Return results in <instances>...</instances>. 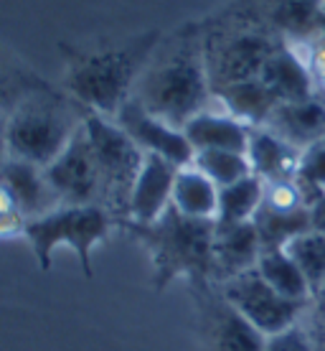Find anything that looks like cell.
Here are the masks:
<instances>
[{
	"label": "cell",
	"mask_w": 325,
	"mask_h": 351,
	"mask_svg": "<svg viewBox=\"0 0 325 351\" xmlns=\"http://www.w3.org/2000/svg\"><path fill=\"white\" fill-rule=\"evenodd\" d=\"M221 189L196 166H185L178 171L173 186V206L191 219H216L219 214Z\"/></svg>",
	"instance_id": "cell-21"
},
{
	"label": "cell",
	"mask_w": 325,
	"mask_h": 351,
	"mask_svg": "<svg viewBox=\"0 0 325 351\" xmlns=\"http://www.w3.org/2000/svg\"><path fill=\"white\" fill-rule=\"evenodd\" d=\"M229 8L292 46L325 34V0H234Z\"/></svg>",
	"instance_id": "cell-9"
},
{
	"label": "cell",
	"mask_w": 325,
	"mask_h": 351,
	"mask_svg": "<svg viewBox=\"0 0 325 351\" xmlns=\"http://www.w3.org/2000/svg\"><path fill=\"white\" fill-rule=\"evenodd\" d=\"M185 138L191 141L194 150H239L246 153L252 128L237 120L226 110H203L183 125Z\"/></svg>",
	"instance_id": "cell-17"
},
{
	"label": "cell",
	"mask_w": 325,
	"mask_h": 351,
	"mask_svg": "<svg viewBox=\"0 0 325 351\" xmlns=\"http://www.w3.org/2000/svg\"><path fill=\"white\" fill-rule=\"evenodd\" d=\"M246 158L252 163V173L259 176L267 184V181L295 178L300 171L302 150H298L287 141H282L280 135H274L267 128H252Z\"/></svg>",
	"instance_id": "cell-19"
},
{
	"label": "cell",
	"mask_w": 325,
	"mask_h": 351,
	"mask_svg": "<svg viewBox=\"0 0 325 351\" xmlns=\"http://www.w3.org/2000/svg\"><path fill=\"white\" fill-rule=\"evenodd\" d=\"M257 270L264 280L270 282L277 293L287 295L292 300H313V288H310L305 272L300 270L298 263L287 255V250H264Z\"/></svg>",
	"instance_id": "cell-22"
},
{
	"label": "cell",
	"mask_w": 325,
	"mask_h": 351,
	"mask_svg": "<svg viewBox=\"0 0 325 351\" xmlns=\"http://www.w3.org/2000/svg\"><path fill=\"white\" fill-rule=\"evenodd\" d=\"M178 171H181V166H176L173 160L145 153L142 171L138 176L135 189H132L127 219L140 221V224L160 219L168 211V206L173 204V186H176Z\"/></svg>",
	"instance_id": "cell-14"
},
{
	"label": "cell",
	"mask_w": 325,
	"mask_h": 351,
	"mask_svg": "<svg viewBox=\"0 0 325 351\" xmlns=\"http://www.w3.org/2000/svg\"><path fill=\"white\" fill-rule=\"evenodd\" d=\"M264 351H315V343H313V336L302 321L298 326H290L287 331L267 336Z\"/></svg>",
	"instance_id": "cell-28"
},
{
	"label": "cell",
	"mask_w": 325,
	"mask_h": 351,
	"mask_svg": "<svg viewBox=\"0 0 325 351\" xmlns=\"http://www.w3.org/2000/svg\"><path fill=\"white\" fill-rule=\"evenodd\" d=\"M262 239L255 221L242 224H216V239H213V282H224L237 278L246 270H255L262 257Z\"/></svg>",
	"instance_id": "cell-15"
},
{
	"label": "cell",
	"mask_w": 325,
	"mask_h": 351,
	"mask_svg": "<svg viewBox=\"0 0 325 351\" xmlns=\"http://www.w3.org/2000/svg\"><path fill=\"white\" fill-rule=\"evenodd\" d=\"M0 189L13 196V202L18 204V209L23 211V217L28 221L64 206L62 199L53 191V186L46 178V168L36 166L31 160L5 156L3 158V184H0Z\"/></svg>",
	"instance_id": "cell-13"
},
{
	"label": "cell",
	"mask_w": 325,
	"mask_h": 351,
	"mask_svg": "<svg viewBox=\"0 0 325 351\" xmlns=\"http://www.w3.org/2000/svg\"><path fill=\"white\" fill-rule=\"evenodd\" d=\"M203 41L213 92L237 82L257 80L264 64L272 59V53L282 44H287L231 8H226L221 16L203 21Z\"/></svg>",
	"instance_id": "cell-5"
},
{
	"label": "cell",
	"mask_w": 325,
	"mask_h": 351,
	"mask_svg": "<svg viewBox=\"0 0 325 351\" xmlns=\"http://www.w3.org/2000/svg\"><path fill=\"white\" fill-rule=\"evenodd\" d=\"M198 308L203 351H264L267 336L231 306L216 282L191 288Z\"/></svg>",
	"instance_id": "cell-10"
},
{
	"label": "cell",
	"mask_w": 325,
	"mask_h": 351,
	"mask_svg": "<svg viewBox=\"0 0 325 351\" xmlns=\"http://www.w3.org/2000/svg\"><path fill=\"white\" fill-rule=\"evenodd\" d=\"M285 250L298 263L300 270L305 272L310 288H313V295H315L325 285V232L315 227L308 229L295 239H290Z\"/></svg>",
	"instance_id": "cell-25"
},
{
	"label": "cell",
	"mask_w": 325,
	"mask_h": 351,
	"mask_svg": "<svg viewBox=\"0 0 325 351\" xmlns=\"http://www.w3.org/2000/svg\"><path fill=\"white\" fill-rule=\"evenodd\" d=\"M26 224H28V219L23 217V211L18 209V204L13 202V196L0 189V237L21 239Z\"/></svg>",
	"instance_id": "cell-29"
},
{
	"label": "cell",
	"mask_w": 325,
	"mask_h": 351,
	"mask_svg": "<svg viewBox=\"0 0 325 351\" xmlns=\"http://www.w3.org/2000/svg\"><path fill=\"white\" fill-rule=\"evenodd\" d=\"M255 227L262 239V250H282L290 239L313 229V209L295 211V214H282V211L259 206L255 214Z\"/></svg>",
	"instance_id": "cell-24"
},
{
	"label": "cell",
	"mask_w": 325,
	"mask_h": 351,
	"mask_svg": "<svg viewBox=\"0 0 325 351\" xmlns=\"http://www.w3.org/2000/svg\"><path fill=\"white\" fill-rule=\"evenodd\" d=\"M117 227L148 250L155 293H163L181 278L188 288L213 282L216 219H191L170 204L166 214L150 224L122 219Z\"/></svg>",
	"instance_id": "cell-4"
},
{
	"label": "cell",
	"mask_w": 325,
	"mask_h": 351,
	"mask_svg": "<svg viewBox=\"0 0 325 351\" xmlns=\"http://www.w3.org/2000/svg\"><path fill=\"white\" fill-rule=\"evenodd\" d=\"M160 41V31H145L132 36L127 44L107 49H74L62 44L59 49L66 56L64 92L92 112L114 117L132 97Z\"/></svg>",
	"instance_id": "cell-3"
},
{
	"label": "cell",
	"mask_w": 325,
	"mask_h": 351,
	"mask_svg": "<svg viewBox=\"0 0 325 351\" xmlns=\"http://www.w3.org/2000/svg\"><path fill=\"white\" fill-rule=\"evenodd\" d=\"M216 285L221 295L264 336H274L287 331L290 326L302 324L310 308V300H292L277 293L257 267Z\"/></svg>",
	"instance_id": "cell-8"
},
{
	"label": "cell",
	"mask_w": 325,
	"mask_h": 351,
	"mask_svg": "<svg viewBox=\"0 0 325 351\" xmlns=\"http://www.w3.org/2000/svg\"><path fill=\"white\" fill-rule=\"evenodd\" d=\"M259 80L280 102H300L315 97V82L310 77L308 64L292 44H282L272 53V59L264 64Z\"/></svg>",
	"instance_id": "cell-18"
},
{
	"label": "cell",
	"mask_w": 325,
	"mask_h": 351,
	"mask_svg": "<svg viewBox=\"0 0 325 351\" xmlns=\"http://www.w3.org/2000/svg\"><path fill=\"white\" fill-rule=\"evenodd\" d=\"M213 97L219 99L221 110H226L229 114H234L249 128H262L270 120L274 107L280 105V99L270 92V87L259 77L229 84V87L213 92Z\"/></svg>",
	"instance_id": "cell-20"
},
{
	"label": "cell",
	"mask_w": 325,
	"mask_h": 351,
	"mask_svg": "<svg viewBox=\"0 0 325 351\" xmlns=\"http://www.w3.org/2000/svg\"><path fill=\"white\" fill-rule=\"evenodd\" d=\"M117 227V219L99 206H59L38 219H31L23 229V239L34 250V257L41 270L51 267V255L56 247H69L79 257L81 272L92 278V252L99 242L109 237V232Z\"/></svg>",
	"instance_id": "cell-6"
},
{
	"label": "cell",
	"mask_w": 325,
	"mask_h": 351,
	"mask_svg": "<svg viewBox=\"0 0 325 351\" xmlns=\"http://www.w3.org/2000/svg\"><path fill=\"white\" fill-rule=\"evenodd\" d=\"M112 120L150 156H163L181 168L194 166L196 150L191 141L185 138V132L176 125L160 120L158 114L148 112L132 97L120 107V112L114 114Z\"/></svg>",
	"instance_id": "cell-12"
},
{
	"label": "cell",
	"mask_w": 325,
	"mask_h": 351,
	"mask_svg": "<svg viewBox=\"0 0 325 351\" xmlns=\"http://www.w3.org/2000/svg\"><path fill=\"white\" fill-rule=\"evenodd\" d=\"M46 178L66 206H102V181L87 125H81L56 160L46 166Z\"/></svg>",
	"instance_id": "cell-11"
},
{
	"label": "cell",
	"mask_w": 325,
	"mask_h": 351,
	"mask_svg": "<svg viewBox=\"0 0 325 351\" xmlns=\"http://www.w3.org/2000/svg\"><path fill=\"white\" fill-rule=\"evenodd\" d=\"M305 46V64H308L310 69V77L315 82V89L325 92V44H302Z\"/></svg>",
	"instance_id": "cell-31"
},
{
	"label": "cell",
	"mask_w": 325,
	"mask_h": 351,
	"mask_svg": "<svg viewBox=\"0 0 325 351\" xmlns=\"http://www.w3.org/2000/svg\"><path fill=\"white\" fill-rule=\"evenodd\" d=\"M305 326L313 336L315 351H325V285L310 300V308L305 313Z\"/></svg>",
	"instance_id": "cell-30"
},
{
	"label": "cell",
	"mask_w": 325,
	"mask_h": 351,
	"mask_svg": "<svg viewBox=\"0 0 325 351\" xmlns=\"http://www.w3.org/2000/svg\"><path fill=\"white\" fill-rule=\"evenodd\" d=\"M89 141L102 181V206L112 214L117 224L130 217L132 189L145 163V150L114 123L112 117L87 110L84 117Z\"/></svg>",
	"instance_id": "cell-7"
},
{
	"label": "cell",
	"mask_w": 325,
	"mask_h": 351,
	"mask_svg": "<svg viewBox=\"0 0 325 351\" xmlns=\"http://www.w3.org/2000/svg\"><path fill=\"white\" fill-rule=\"evenodd\" d=\"M132 99L181 130L198 112L209 110L216 97L206 66L203 21H191L163 36L135 84Z\"/></svg>",
	"instance_id": "cell-1"
},
{
	"label": "cell",
	"mask_w": 325,
	"mask_h": 351,
	"mask_svg": "<svg viewBox=\"0 0 325 351\" xmlns=\"http://www.w3.org/2000/svg\"><path fill=\"white\" fill-rule=\"evenodd\" d=\"M298 184L305 193L310 206H315L325 196V141L315 143L313 148L302 150V160H300Z\"/></svg>",
	"instance_id": "cell-27"
},
{
	"label": "cell",
	"mask_w": 325,
	"mask_h": 351,
	"mask_svg": "<svg viewBox=\"0 0 325 351\" xmlns=\"http://www.w3.org/2000/svg\"><path fill=\"white\" fill-rule=\"evenodd\" d=\"M87 107L38 77L18 74L5 84V156L46 168L84 125Z\"/></svg>",
	"instance_id": "cell-2"
},
{
	"label": "cell",
	"mask_w": 325,
	"mask_h": 351,
	"mask_svg": "<svg viewBox=\"0 0 325 351\" xmlns=\"http://www.w3.org/2000/svg\"><path fill=\"white\" fill-rule=\"evenodd\" d=\"M262 128L272 130L298 150H308L315 143L325 141V102L317 97L300 102H280Z\"/></svg>",
	"instance_id": "cell-16"
},
{
	"label": "cell",
	"mask_w": 325,
	"mask_h": 351,
	"mask_svg": "<svg viewBox=\"0 0 325 351\" xmlns=\"http://www.w3.org/2000/svg\"><path fill=\"white\" fill-rule=\"evenodd\" d=\"M194 166L209 176L219 189L252 176V163L246 158V153H239V150H198Z\"/></svg>",
	"instance_id": "cell-26"
},
{
	"label": "cell",
	"mask_w": 325,
	"mask_h": 351,
	"mask_svg": "<svg viewBox=\"0 0 325 351\" xmlns=\"http://www.w3.org/2000/svg\"><path fill=\"white\" fill-rule=\"evenodd\" d=\"M264 202V181L259 176H246L237 184H229L219 193V214L216 224L229 227V224H242L252 221Z\"/></svg>",
	"instance_id": "cell-23"
},
{
	"label": "cell",
	"mask_w": 325,
	"mask_h": 351,
	"mask_svg": "<svg viewBox=\"0 0 325 351\" xmlns=\"http://www.w3.org/2000/svg\"><path fill=\"white\" fill-rule=\"evenodd\" d=\"M313 227L325 232V196L313 206Z\"/></svg>",
	"instance_id": "cell-32"
}]
</instances>
